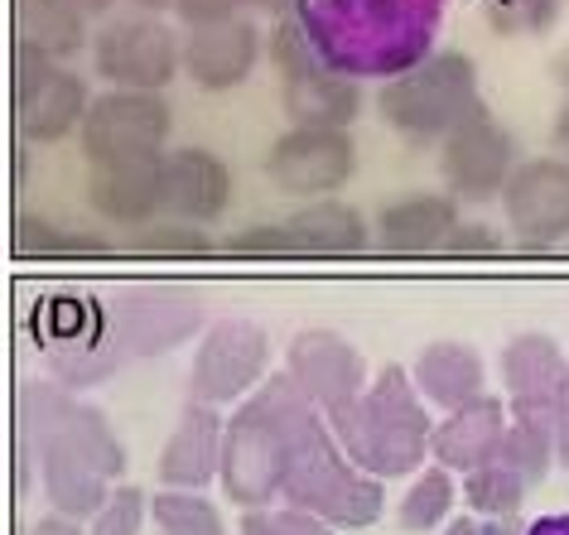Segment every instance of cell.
Wrapping results in <instances>:
<instances>
[{"label":"cell","mask_w":569,"mask_h":535,"mask_svg":"<svg viewBox=\"0 0 569 535\" xmlns=\"http://www.w3.org/2000/svg\"><path fill=\"white\" fill-rule=\"evenodd\" d=\"M150 512V497L140 487H117L107 497V506L92 516V535H140V521Z\"/></svg>","instance_id":"cell-34"},{"label":"cell","mask_w":569,"mask_h":535,"mask_svg":"<svg viewBox=\"0 0 569 535\" xmlns=\"http://www.w3.org/2000/svg\"><path fill=\"white\" fill-rule=\"evenodd\" d=\"M526 535H569V516H546V521H536Z\"/></svg>","instance_id":"cell-45"},{"label":"cell","mask_w":569,"mask_h":535,"mask_svg":"<svg viewBox=\"0 0 569 535\" xmlns=\"http://www.w3.org/2000/svg\"><path fill=\"white\" fill-rule=\"evenodd\" d=\"M241 10H261V16H295V0H241Z\"/></svg>","instance_id":"cell-42"},{"label":"cell","mask_w":569,"mask_h":535,"mask_svg":"<svg viewBox=\"0 0 569 535\" xmlns=\"http://www.w3.org/2000/svg\"><path fill=\"white\" fill-rule=\"evenodd\" d=\"M237 535H329V521H319L315 512H300V506H251L241 512Z\"/></svg>","instance_id":"cell-32"},{"label":"cell","mask_w":569,"mask_h":535,"mask_svg":"<svg viewBox=\"0 0 569 535\" xmlns=\"http://www.w3.org/2000/svg\"><path fill=\"white\" fill-rule=\"evenodd\" d=\"M517 140L497 117H488V107H478L459 131L439 140V174L453 199L468 203H488L502 199L507 179L517 174Z\"/></svg>","instance_id":"cell-13"},{"label":"cell","mask_w":569,"mask_h":535,"mask_svg":"<svg viewBox=\"0 0 569 535\" xmlns=\"http://www.w3.org/2000/svg\"><path fill=\"white\" fill-rule=\"evenodd\" d=\"M88 10L73 0H20V49L44 59H73L88 49Z\"/></svg>","instance_id":"cell-26"},{"label":"cell","mask_w":569,"mask_h":535,"mask_svg":"<svg viewBox=\"0 0 569 535\" xmlns=\"http://www.w3.org/2000/svg\"><path fill=\"white\" fill-rule=\"evenodd\" d=\"M227 251H232V256H295V242H290V232H284V222H280V228L237 232L232 242H227Z\"/></svg>","instance_id":"cell-35"},{"label":"cell","mask_w":569,"mask_h":535,"mask_svg":"<svg viewBox=\"0 0 569 535\" xmlns=\"http://www.w3.org/2000/svg\"><path fill=\"white\" fill-rule=\"evenodd\" d=\"M338 444L348 448V458L372 477H401L416 473L430 458V411L416 386V376L401 367H381V376L362 391L358 401H348L343 411L329 415Z\"/></svg>","instance_id":"cell-3"},{"label":"cell","mask_w":569,"mask_h":535,"mask_svg":"<svg viewBox=\"0 0 569 535\" xmlns=\"http://www.w3.org/2000/svg\"><path fill=\"white\" fill-rule=\"evenodd\" d=\"M270 337L251 319H218L198 337L193 372H189V401L198 405H232L247 401V391L266 376Z\"/></svg>","instance_id":"cell-11"},{"label":"cell","mask_w":569,"mask_h":535,"mask_svg":"<svg viewBox=\"0 0 569 535\" xmlns=\"http://www.w3.org/2000/svg\"><path fill=\"white\" fill-rule=\"evenodd\" d=\"M131 6H140V10H146V16H154V10H169V6H174V0H131Z\"/></svg>","instance_id":"cell-47"},{"label":"cell","mask_w":569,"mask_h":535,"mask_svg":"<svg viewBox=\"0 0 569 535\" xmlns=\"http://www.w3.org/2000/svg\"><path fill=\"white\" fill-rule=\"evenodd\" d=\"M453 232H459V199L453 193H410L401 203H387L377 218V242L396 256L445 251Z\"/></svg>","instance_id":"cell-23"},{"label":"cell","mask_w":569,"mask_h":535,"mask_svg":"<svg viewBox=\"0 0 569 535\" xmlns=\"http://www.w3.org/2000/svg\"><path fill=\"white\" fill-rule=\"evenodd\" d=\"M502 251H507L502 232L482 228V222H459V232L449 236L445 256H502Z\"/></svg>","instance_id":"cell-36"},{"label":"cell","mask_w":569,"mask_h":535,"mask_svg":"<svg viewBox=\"0 0 569 535\" xmlns=\"http://www.w3.org/2000/svg\"><path fill=\"white\" fill-rule=\"evenodd\" d=\"M565 372H569V357L550 333H517L502 347V386H507L511 411L555 415L565 396Z\"/></svg>","instance_id":"cell-21"},{"label":"cell","mask_w":569,"mask_h":535,"mask_svg":"<svg viewBox=\"0 0 569 535\" xmlns=\"http://www.w3.org/2000/svg\"><path fill=\"white\" fill-rule=\"evenodd\" d=\"M160 199H164V218L179 222H218L232 203V169H227L212 150H169L160 160Z\"/></svg>","instance_id":"cell-17"},{"label":"cell","mask_w":569,"mask_h":535,"mask_svg":"<svg viewBox=\"0 0 569 535\" xmlns=\"http://www.w3.org/2000/svg\"><path fill=\"white\" fill-rule=\"evenodd\" d=\"M319 405L305 396L290 372H276L266 386H256L227 420L222 440V492L241 512L270 506L284 497V473L300 440V425Z\"/></svg>","instance_id":"cell-2"},{"label":"cell","mask_w":569,"mask_h":535,"mask_svg":"<svg viewBox=\"0 0 569 535\" xmlns=\"http://www.w3.org/2000/svg\"><path fill=\"white\" fill-rule=\"evenodd\" d=\"M92 107V92L78 73H68L53 59L34 49H16V111L20 135L30 145H59L73 131H82Z\"/></svg>","instance_id":"cell-12"},{"label":"cell","mask_w":569,"mask_h":535,"mask_svg":"<svg viewBox=\"0 0 569 535\" xmlns=\"http://www.w3.org/2000/svg\"><path fill=\"white\" fill-rule=\"evenodd\" d=\"M352 169H358V150L348 131H329V125H290L266 154L270 184L295 199H329L352 179Z\"/></svg>","instance_id":"cell-14"},{"label":"cell","mask_w":569,"mask_h":535,"mask_svg":"<svg viewBox=\"0 0 569 535\" xmlns=\"http://www.w3.org/2000/svg\"><path fill=\"white\" fill-rule=\"evenodd\" d=\"M497 203H502L507 228L521 246L569 242V160L560 154L521 160Z\"/></svg>","instance_id":"cell-15"},{"label":"cell","mask_w":569,"mask_h":535,"mask_svg":"<svg viewBox=\"0 0 569 535\" xmlns=\"http://www.w3.org/2000/svg\"><path fill=\"white\" fill-rule=\"evenodd\" d=\"M502 463H511L526 483H540V477L550 473V463H560V454H555V415H546V411H511Z\"/></svg>","instance_id":"cell-27"},{"label":"cell","mask_w":569,"mask_h":535,"mask_svg":"<svg viewBox=\"0 0 569 535\" xmlns=\"http://www.w3.org/2000/svg\"><path fill=\"white\" fill-rule=\"evenodd\" d=\"M410 376H416L420 396L439 405L445 415L488 396V391H482V357L468 343H430L416 357V372Z\"/></svg>","instance_id":"cell-25"},{"label":"cell","mask_w":569,"mask_h":535,"mask_svg":"<svg viewBox=\"0 0 569 535\" xmlns=\"http://www.w3.org/2000/svg\"><path fill=\"white\" fill-rule=\"evenodd\" d=\"M169 131H174V111L164 92H136L111 88L92 97L88 121H82V154L88 164H117V160H150L164 154Z\"/></svg>","instance_id":"cell-8"},{"label":"cell","mask_w":569,"mask_h":535,"mask_svg":"<svg viewBox=\"0 0 569 535\" xmlns=\"http://www.w3.org/2000/svg\"><path fill=\"white\" fill-rule=\"evenodd\" d=\"M174 16L189 24V30H203V24L241 16V0H174Z\"/></svg>","instance_id":"cell-37"},{"label":"cell","mask_w":569,"mask_h":535,"mask_svg":"<svg viewBox=\"0 0 569 535\" xmlns=\"http://www.w3.org/2000/svg\"><path fill=\"white\" fill-rule=\"evenodd\" d=\"M256 59H261V34L247 16L203 24L183 39V73H189L203 92H232L251 78Z\"/></svg>","instance_id":"cell-18"},{"label":"cell","mask_w":569,"mask_h":535,"mask_svg":"<svg viewBox=\"0 0 569 535\" xmlns=\"http://www.w3.org/2000/svg\"><path fill=\"white\" fill-rule=\"evenodd\" d=\"M30 535H82V526H78V516L49 512V516H39V521H34Z\"/></svg>","instance_id":"cell-40"},{"label":"cell","mask_w":569,"mask_h":535,"mask_svg":"<svg viewBox=\"0 0 569 535\" xmlns=\"http://www.w3.org/2000/svg\"><path fill=\"white\" fill-rule=\"evenodd\" d=\"M160 160H117V164H92L88 179V203L97 218L117 222V228H150L164 213L160 199Z\"/></svg>","instance_id":"cell-20"},{"label":"cell","mask_w":569,"mask_h":535,"mask_svg":"<svg viewBox=\"0 0 569 535\" xmlns=\"http://www.w3.org/2000/svg\"><path fill=\"white\" fill-rule=\"evenodd\" d=\"M550 78H555V88L569 97V49H560V53L550 59Z\"/></svg>","instance_id":"cell-43"},{"label":"cell","mask_w":569,"mask_h":535,"mask_svg":"<svg viewBox=\"0 0 569 535\" xmlns=\"http://www.w3.org/2000/svg\"><path fill=\"white\" fill-rule=\"evenodd\" d=\"M555 415H569V372H565V396H560V411Z\"/></svg>","instance_id":"cell-48"},{"label":"cell","mask_w":569,"mask_h":535,"mask_svg":"<svg viewBox=\"0 0 569 535\" xmlns=\"http://www.w3.org/2000/svg\"><path fill=\"white\" fill-rule=\"evenodd\" d=\"M284 502L300 506V512H315L329 526L362 531L381 516L387 492H381V477L362 473L348 458L333 425H323V411H315L300 425V440H295L290 473H284Z\"/></svg>","instance_id":"cell-4"},{"label":"cell","mask_w":569,"mask_h":535,"mask_svg":"<svg viewBox=\"0 0 569 535\" xmlns=\"http://www.w3.org/2000/svg\"><path fill=\"white\" fill-rule=\"evenodd\" d=\"M111 309V333L126 357H160L179 343L203 333L208 304L189 285H131L121 290Z\"/></svg>","instance_id":"cell-9"},{"label":"cell","mask_w":569,"mask_h":535,"mask_svg":"<svg viewBox=\"0 0 569 535\" xmlns=\"http://www.w3.org/2000/svg\"><path fill=\"white\" fill-rule=\"evenodd\" d=\"M20 454L39 473L53 512L88 521L107 506L126 473V448L97 405L68 396V386L24 382L20 386Z\"/></svg>","instance_id":"cell-1"},{"label":"cell","mask_w":569,"mask_h":535,"mask_svg":"<svg viewBox=\"0 0 569 535\" xmlns=\"http://www.w3.org/2000/svg\"><path fill=\"white\" fill-rule=\"evenodd\" d=\"M445 535H526V531L517 526V516H463Z\"/></svg>","instance_id":"cell-39"},{"label":"cell","mask_w":569,"mask_h":535,"mask_svg":"<svg viewBox=\"0 0 569 535\" xmlns=\"http://www.w3.org/2000/svg\"><path fill=\"white\" fill-rule=\"evenodd\" d=\"M150 516L164 535H227V521L218 506L183 487H164L160 497H150Z\"/></svg>","instance_id":"cell-29"},{"label":"cell","mask_w":569,"mask_h":535,"mask_svg":"<svg viewBox=\"0 0 569 535\" xmlns=\"http://www.w3.org/2000/svg\"><path fill=\"white\" fill-rule=\"evenodd\" d=\"M555 454L569 468V415H555Z\"/></svg>","instance_id":"cell-44"},{"label":"cell","mask_w":569,"mask_h":535,"mask_svg":"<svg viewBox=\"0 0 569 535\" xmlns=\"http://www.w3.org/2000/svg\"><path fill=\"white\" fill-rule=\"evenodd\" d=\"M34 333L44 343L53 376L63 386H97L102 376L117 372V362L126 357L117 333H111V309L88 300V294H49L34 309Z\"/></svg>","instance_id":"cell-7"},{"label":"cell","mask_w":569,"mask_h":535,"mask_svg":"<svg viewBox=\"0 0 569 535\" xmlns=\"http://www.w3.org/2000/svg\"><path fill=\"white\" fill-rule=\"evenodd\" d=\"M92 68L111 88L164 92L183 68V44L164 20L121 16V20H107L102 30L92 34Z\"/></svg>","instance_id":"cell-10"},{"label":"cell","mask_w":569,"mask_h":535,"mask_svg":"<svg viewBox=\"0 0 569 535\" xmlns=\"http://www.w3.org/2000/svg\"><path fill=\"white\" fill-rule=\"evenodd\" d=\"M478 107H482L478 68L468 53H453V49L425 53L420 63L401 68L377 97L381 121H387L396 135L416 140V145L453 135Z\"/></svg>","instance_id":"cell-5"},{"label":"cell","mask_w":569,"mask_h":535,"mask_svg":"<svg viewBox=\"0 0 569 535\" xmlns=\"http://www.w3.org/2000/svg\"><path fill=\"white\" fill-rule=\"evenodd\" d=\"M526 487L531 483H526V477L502 458H492V463H482V468L463 473V497H468V506H473L478 516H517Z\"/></svg>","instance_id":"cell-28"},{"label":"cell","mask_w":569,"mask_h":535,"mask_svg":"<svg viewBox=\"0 0 569 535\" xmlns=\"http://www.w3.org/2000/svg\"><path fill=\"white\" fill-rule=\"evenodd\" d=\"M73 6H82V10H88V16H107V10L117 6V0H73Z\"/></svg>","instance_id":"cell-46"},{"label":"cell","mask_w":569,"mask_h":535,"mask_svg":"<svg viewBox=\"0 0 569 535\" xmlns=\"http://www.w3.org/2000/svg\"><path fill=\"white\" fill-rule=\"evenodd\" d=\"M222 440H227V420L218 415V405H198L189 401L179 415L169 444L160 448V483L164 487H183L198 492L212 477H222Z\"/></svg>","instance_id":"cell-19"},{"label":"cell","mask_w":569,"mask_h":535,"mask_svg":"<svg viewBox=\"0 0 569 535\" xmlns=\"http://www.w3.org/2000/svg\"><path fill=\"white\" fill-rule=\"evenodd\" d=\"M550 140H555V150H560V160H569V97H565V102H560V111H555Z\"/></svg>","instance_id":"cell-41"},{"label":"cell","mask_w":569,"mask_h":535,"mask_svg":"<svg viewBox=\"0 0 569 535\" xmlns=\"http://www.w3.org/2000/svg\"><path fill=\"white\" fill-rule=\"evenodd\" d=\"M488 6L492 30L502 34H546L560 20L565 0H482Z\"/></svg>","instance_id":"cell-31"},{"label":"cell","mask_w":569,"mask_h":535,"mask_svg":"<svg viewBox=\"0 0 569 535\" xmlns=\"http://www.w3.org/2000/svg\"><path fill=\"white\" fill-rule=\"evenodd\" d=\"M284 232L295 242V256H362L377 236L343 199H309L300 213L284 218Z\"/></svg>","instance_id":"cell-24"},{"label":"cell","mask_w":569,"mask_h":535,"mask_svg":"<svg viewBox=\"0 0 569 535\" xmlns=\"http://www.w3.org/2000/svg\"><path fill=\"white\" fill-rule=\"evenodd\" d=\"M507 405L497 396H482L463 411H449L430 434V458L449 473H473L482 463L502 458L507 444Z\"/></svg>","instance_id":"cell-22"},{"label":"cell","mask_w":569,"mask_h":535,"mask_svg":"<svg viewBox=\"0 0 569 535\" xmlns=\"http://www.w3.org/2000/svg\"><path fill=\"white\" fill-rule=\"evenodd\" d=\"M16 246H20V251H30V256H44V251H68L73 242H68L59 228H49V222L24 218V222H20V232H16Z\"/></svg>","instance_id":"cell-38"},{"label":"cell","mask_w":569,"mask_h":535,"mask_svg":"<svg viewBox=\"0 0 569 535\" xmlns=\"http://www.w3.org/2000/svg\"><path fill=\"white\" fill-rule=\"evenodd\" d=\"M284 372L300 382V391L319 405L323 415L343 411L348 401H358L367 391V362L362 352L333 329H305L290 337L284 352Z\"/></svg>","instance_id":"cell-16"},{"label":"cell","mask_w":569,"mask_h":535,"mask_svg":"<svg viewBox=\"0 0 569 535\" xmlns=\"http://www.w3.org/2000/svg\"><path fill=\"white\" fill-rule=\"evenodd\" d=\"M140 242H146V251H154V256H203V251H212V236L198 228V222H179V218L150 222Z\"/></svg>","instance_id":"cell-33"},{"label":"cell","mask_w":569,"mask_h":535,"mask_svg":"<svg viewBox=\"0 0 569 535\" xmlns=\"http://www.w3.org/2000/svg\"><path fill=\"white\" fill-rule=\"evenodd\" d=\"M270 59L280 68V92L284 111L295 125H329V131H348L362 107V92L338 73V68L315 49L305 34L300 16H280L276 34H270Z\"/></svg>","instance_id":"cell-6"},{"label":"cell","mask_w":569,"mask_h":535,"mask_svg":"<svg viewBox=\"0 0 569 535\" xmlns=\"http://www.w3.org/2000/svg\"><path fill=\"white\" fill-rule=\"evenodd\" d=\"M453 492H459V487H453V473L435 463V468H425L416 483H410V492L401 497V512H396V516H401L406 531H435L439 521L449 516Z\"/></svg>","instance_id":"cell-30"}]
</instances>
